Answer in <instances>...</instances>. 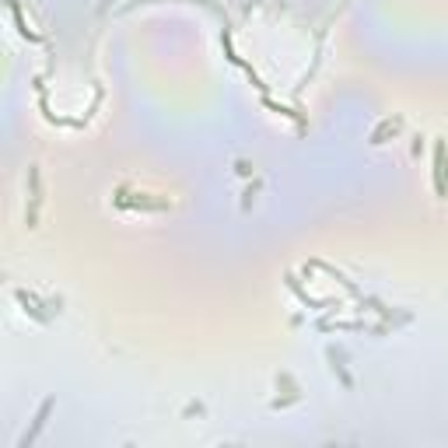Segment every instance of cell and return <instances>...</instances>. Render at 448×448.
Returning <instances> with one entry per match:
<instances>
[{
	"label": "cell",
	"mask_w": 448,
	"mask_h": 448,
	"mask_svg": "<svg viewBox=\"0 0 448 448\" xmlns=\"http://www.w3.org/2000/svg\"><path fill=\"white\" fill-rule=\"evenodd\" d=\"M287 287H291V291H294V294L301 298V305H308V308H326V305H329V301H319V298H312V294H308L305 287L298 284V277H294V274H287Z\"/></svg>",
	"instance_id": "4"
},
{
	"label": "cell",
	"mask_w": 448,
	"mask_h": 448,
	"mask_svg": "<svg viewBox=\"0 0 448 448\" xmlns=\"http://www.w3.org/2000/svg\"><path fill=\"white\" fill-rule=\"evenodd\" d=\"M400 126H403V116H396V120H385L378 130H375V133H371V144H385V137H389V133H396Z\"/></svg>",
	"instance_id": "5"
},
{
	"label": "cell",
	"mask_w": 448,
	"mask_h": 448,
	"mask_svg": "<svg viewBox=\"0 0 448 448\" xmlns=\"http://www.w3.org/2000/svg\"><path fill=\"white\" fill-rule=\"evenodd\" d=\"M109 4H113V0H105V4H102V11H105V7H109Z\"/></svg>",
	"instance_id": "7"
},
{
	"label": "cell",
	"mask_w": 448,
	"mask_h": 448,
	"mask_svg": "<svg viewBox=\"0 0 448 448\" xmlns=\"http://www.w3.org/2000/svg\"><path fill=\"white\" fill-rule=\"evenodd\" d=\"M28 182H32V210H28V224H36V217H39V204H42L39 168H36V165H32V168H28Z\"/></svg>",
	"instance_id": "3"
},
{
	"label": "cell",
	"mask_w": 448,
	"mask_h": 448,
	"mask_svg": "<svg viewBox=\"0 0 448 448\" xmlns=\"http://www.w3.org/2000/svg\"><path fill=\"white\" fill-rule=\"evenodd\" d=\"M329 361H333V371H340L343 385H354V378H350V375H347V368H343V354H340L336 347H329Z\"/></svg>",
	"instance_id": "6"
},
{
	"label": "cell",
	"mask_w": 448,
	"mask_h": 448,
	"mask_svg": "<svg viewBox=\"0 0 448 448\" xmlns=\"http://www.w3.org/2000/svg\"><path fill=\"white\" fill-rule=\"evenodd\" d=\"M49 410H53V400H46V403L39 407V413H36V420H32V427H28V431L21 434V442H18V448H28L32 442H36V438H39V434H42V427H46V420H49Z\"/></svg>",
	"instance_id": "2"
},
{
	"label": "cell",
	"mask_w": 448,
	"mask_h": 448,
	"mask_svg": "<svg viewBox=\"0 0 448 448\" xmlns=\"http://www.w3.org/2000/svg\"><path fill=\"white\" fill-rule=\"evenodd\" d=\"M434 193L448 197V155L445 140H434Z\"/></svg>",
	"instance_id": "1"
}]
</instances>
